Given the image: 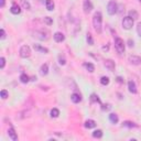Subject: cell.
<instances>
[{"label": "cell", "mask_w": 141, "mask_h": 141, "mask_svg": "<svg viewBox=\"0 0 141 141\" xmlns=\"http://www.w3.org/2000/svg\"><path fill=\"white\" fill-rule=\"evenodd\" d=\"M93 25H94V29L97 33H102V25H103V16L102 12H97L94 13V17H93Z\"/></svg>", "instance_id": "obj_1"}, {"label": "cell", "mask_w": 141, "mask_h": 141, "mask_svg": "<svg viewBox=\"0 0 141 141\" xmlns=\"http://www.w3.org/2000/svg\"><path fill=\"white\" fill-rule=\"evenodd\" d=\"M115 47H116L117 52L119 54H122L125 52V42L124 40L120 38H116L115 39Z\"/></svg>", "instance_id": "obj_2"}, {"label": "cell", "mask_w": 141, "mask_h": 141, "mask_svg": "<svg viewBox=\"0 0 141 141\" xmlns=\"http://www.w3.org/2000/svg\"><path fill=\"white\" fill-rule=\"evenodd\" d=\"M117 11H118V5L114 1V0L109 1L108 2V6H107V12H108L110 16H113V14L117 13Z\"/></svg>", "instance_id": "obj_3"}, {"label": "cell", "mask_w": 141, "mask_h": 141, "mask_svg": "<svg viewBox=\"0 0 141 141\" xmlns=\"http://www.w3.org/2000/svg\"><path fill=\"white\" fill-rule=\"evenodd\" d=\"M31 55V49L29 45H22L20 49V56L22 58H28Z\"/></svg>", "instance_id": "obj_4"}, {"label": "cell", "mask_w": 141, "mask_h": 141, "mask_svg": "<svg viewBox=\"0 0 141 141\" xmlns=\"http://www.w3.org/2000/svg\"><path fill=\"white\" fill-rule=\"evenodd\" d=\"M122 27L126 30H130V29L133 27V19L130 17H125L124 20H122Z\"/></svg>", "instance_id": "obj_5"}, {"label": "cell", "mask_w": 141, "mask_h": 141, "mask_svg": "<svg viewBox=\"0 0 141 141\" xmlns=\"http://www.w3.org/2000/svg\"><path fill=\"white\" fill-rule=\"evenodd\" d=\"M34 36L38 38L39 40H47L49 39V31H35L34 32Z\"/></svg>", "instance_id": "obj_6"}, {"label": "cell", "mask_w": 141, "mask_h": 141, "mask_svg": "<svg viewBox=\"0 0 141 141\" xmlns=\"http://www.w3.org/2000/svg\"><path fill=\"white\" fill-rule=\"evenodd\" d=\"M83 9L85 11V13H89L90 11L93 10V5L89 0H85L84 1V5H83Z\"/></svg>", "instance_id": "obj_7"}, {"label": "cell", "mask_w": 141, "mask_h": 141, "mask_svg": "<svg viewBox=\"0 0 141 141\" xmlns=\"http://www.w3.org/2000/svg\"><path fill=\"white\" fill-rule=\"evenodd\" d=\"M128 60L133 65H139L140 63H141V57L140 56H137V55H130Z\"/></svg>", "instance_id": "obj_8"}, {"label": "cell", "mask_w": 141, "mask_h": 141, "mask_svg": "<svg viewBox=\"0 0 141 141\" xmlns=\"http://www.w3.org/2000/svg\"><path fill=\"white\" fill-rule=\"evenodd\" d=\"M53 38H54V40H55V42L60 43V42H63V41L65 40V35L63 34L62 32H55L54 35H53Z\"/></svg>", "instance_id": "obj_9"}, {"label": "cell", "mask_w": 141, "mask_h": 141, "mask_svg": "<svg viewBox=\"0 0 141 141\" xmlns=\"http://www.w3.org/2000/svg\"><path fill=\"white\" fill-rule=\"evenodd\" d=\"M10 11H11V13H13V14H19L21 12V8L18 3L13 2L12 6H11V8H10Z\"/></svg>", "instance_id": "obj_10"}, {"label": "cell", "mask_w": 141, "mask_h": 141, "mask_svg": "<svg viewBox=\"0 0 141 141\" xmlns=\"http://www.w3.org/2000/svg\"><path fill=\"white\" fill-rule=\"evenodd\" d=\"M128 88H129V92L132 93V94H137V93H138V89H137V86H136V83L133 80H129L128 82Z\"/></svg>", "instance_id": "obj_11"}, {"label": "cell", "mask_w": 141, "mask_h": 141, "mask_svg": "<svg viewBox=\"0 0 141 141\" xmlns=\"http://www.w3.org/2000/svg\"><path fill=\"white\" fill-rule=\"evenodd\" d=\"M115 62L114 61H111V60H106L105 61V67L108 69V70H110V72H113V70L115 69Z\"/></svg>", "instance_id": "obj_12"}, {"label": "cell", "mask_w": 141, "mask_h": 141, "mask_svg": "<svg viewBox=\"0 0 141 141\" xmlns=\"http://www.w3.org/2000/svg\"><path fill=\"white\" fill-rule=\"evenodd\" d=\"M47 73H49V66H47V64H42L40 67V74L42 76H45L47 75Z\"/></svg>", "instance_id": "obj_13"}, {"label": "cell", "mask_w": 141, "mask_h": 141, "mask_svg": "<svg viewBox=\"0 0 141 141\" xmlns=\"http://www.w3.org/2000/svg\"><path fill=\"white\" fill-rule=\"evenodd\" d=\"M33 49H34L35 51H38V52H42V53H44V54L49 53V50H47L46 47H43V46L39 45V44H34V45H33Z\"/></svg>", "instance_id": "obj_14"}, {"label": "cell", "mask_w": 141, "mask_h": 141, "mask_svg": "<svg viewBox=\"0 0 141 141\" xmlns=\"http://www.w3.org/2000/svg\"><path fill=\"white\" fill-rule=\"evenodd\" d=\"M8 135H9V137H10V138L12 139L13 141H17V140H18V136H17V133H16V131H14V129H13L12 127L9 128Z\"/></svg>", "instance_id": "obj_15"}, {"label": "cell", "mask_w": 141, "mask_h": 141, "mask_svg": "<svg viewBox=\"0 0 141 141\" xmlns=\"http://www.w3.org/2000/svg\"><path fill=\"white\" fill-rule=\"evenodd\" d=\"M85 127L88 128V129H93V128H95L96 127V122L95 120H93V119H88L85 121Z\"/></svg>", "instance_id": "obj_16"}, {"label": "cell", "mask_w": 141, "mask_h": 141, "mask_svg": "<svg viewBox=\"0 0 141 141\" xmlns=\"http://www.w3.org/2000/svg\"><path fill=\"white\" fill-rule=\"evenodd\" d=\"M70 99H72V102L73 103H79L82 100V97H80V95L79 94H77V93H74V94H72V96H70Z\"/></svg>", "instance_id": "obj_17"}, {"label": "cell", "mask_w": 141, "mask_h": 141, "mask_svg": "<svg viewBox=\"0 0 141 141\" xmlns=\"http://www.w3.org/2000/svg\"><path fill=\"white\" fill-rule=\"evenodd\" d=\"M122 126L124 127H127V128H138V125L135 124L132 121H124L122 122Z\"/></svg>", "instance_id": "obj_18"}, {"label": "cell", "mask_w": 141, "mask_h": 141, "mask_svg": "<svg viewBox=\"0 0 141 141\" xmlns=\"http://www.w3.org/2000/svg\"><path fill=\"white\" fill-rule=\"evenodd\" d=\"M84 67L86 68L88 72H90V73H93V72L95 70V66H94V64H92V63L85 62V63H84Z\"/></svg>", "instance_id": "obj_19"}, {"label": "cell", "mask_w": 141, "mask_h": 141, "mask_svg": "<svg viewBox=\"0 0 141 141\" xmlns=\"http://www.w3.org/2000/svg\"><path fill=\"white\" fill-rule=\"evenodd\" d=\"M109 120L111 124H114V125H116L118 121H119V118H118V116L116 114H110L109 115Z\"/></svg>", "instance_id": "obj_20"}, {"label": "cell", "mask_w": 141, "mask_h": 141, "mask_svg": "<svg viewBox=\"0 0 141 141\" xmlns=\"http://www.w3.org/2000/svg\"><path fill=\"white\" fill-rule=\"evenodd\" d=\"M45 3H46V9L49 11L54 10V2L52 1V0H46Z\"/></svg>", "instance_id": "obj_21"}, {"label": "cell", "mask_w": 141, "mask_h": 141, "mask_svg": "<svg viewBox=\"0 0 141 141\" xmlns=\"http://www.w3.org/2000/svg\"><path fill=\"white\" fill-rule=\"evenodd\" d=\"M20 80H21V83L27 84V83H29L30 78H29V76L27 75V74H21V75H20Z\"/></svg>", "instance_id": "obj_22"}, {"label": "cell", "mask_w": 141, "mask_h": 141, "mask_svg": "<svg viewBox=\"0 0 141 141\" xmlns=\"http://www.w3.org/2000/svg\"><path fill=\"white\" fill-rule=\"evenodd\" d=\"M93 137H94V138H97V139H100L103 137V131L100 129H97V130H95L93 132Z\"/></svg>", "instance_id": "obj_23"}, {"label": "cell", "mask_w": 141, "mask_h": 141, "mask_svg": "<svg viewBox=\"0 0 141 141\" xmlns=\"http://www.w3.org/2000/svg\"><path fill=\"white\" fill-rule=\"evenodd\" d=\"M90 102L92 103H98V104H102L100 99H99V97L96 94H92L90 95Z\"/></svg>", "instance_id": "obj_24"}, {"label": "cell", "mask_w": 141, "mask_h": 141, "mask_svg": "<svg viewBox=\"0 0 141 141\" xmlns=\"http://www.w3.org/2000/svg\"><path fill=\"white\" fill-rule=\"evenodd\" d=\"M58 116H60V110L57 108H53L51 110V117L52 118H57Z\"/></svg>", "instance_id": "obj_25"}, {"label": "cell", "mask_w": 141, "mask_h": 141, "mask_svg": "<svg viewBox=\"0 0 141 141\" xmlns=\"http://www.w3.org/2000/svg\"><path fill=\"white\" fill-rule=\"evenodd\" d=\"M129 17L132 18L133 20H136V19H138V18H139V14H138V12H137L136 10H130V11H129Z\"/></svg>", "instance_id": "obj_26"}, {"label": "cell", "mask_w": 141, "mask_h": 141, "mask_svg": "<svg viewBox=\"0 0 141 141\" xmlns=\"http://www.w3.org/2000/svg\"><path fill=\"white\" fill-rule=\"evenodd\" d=\"M109 77H107V76H103L102 78H100V84L104 85V86H107V85L109 84Z\"/></svg>", "instance_id": "obj_27"}, {"label": "cell", "mask_w": 141, "mask_h": 141, "mask_svg": "<svg viewBox=\"0 0 141 141\" xmlns=\"http://www.w3.org/2000/svg\"><path fill=\"white\" fill-rule=\"evenodd\" d=\"M86 41H87V43L89 44V45H93V44H94V39H93L90 33H87L86 34Z\"/></svg>", "instance_id": "obj_28"}, {"label": "cell", "mask_w": 141, "mask_h": 141, "mask_svg": "<svg viewBox=\"0 0 141 141\" xmlns=\"http://www.w3.org/2000/svg\"><path fill=\"white\" fill-rule=\"evenodd\" d=\"M21 5H22V7H23V9H27V10H29L31 8V6H30V3H29L27 0H21Z\"/></svg>", "instance_id": "obj_29"}, {"label": "cell", "mask_w": 141, "mask_h": 141, "mask_svg": "<svg viewBox=\"0 0 141 141\" xmlns=\"http://www.w3.org/2000/svg\"><path fill=\"white\" fill-rule=\"evenodd\" d=\"M43 22L45 24H47V25H52V24H53V20H52V18H50V17L43 18Z\"/></svg>", "instance_id": "obj_30"}, {"label": "cell", "mask_w": 141, "mask_h": 141, "mask_svg": "<svg viewBox=\"0 0 141 141\" xmlns=\"http://www.w3.org/2000/svg\"><path fill=\"white\" fill-rule=\"evenodd\" d=\"M0 94H1V98H2V99H6L7 97H8V92H7L6 89H2Z\"/></svg>", "instance_id": "obj_31"}, {"label": "cell", "mask_w": 141, "mask_h": 141, "mask_svg": "<svg viewBox=\"0 0 141 141\" xmlns=\"http://www.w3.org/2000/svg\"><path fill=\"white\" fill-rule=\"evenodd\" d=\"M6 65V58L5 57H1L0 58V68H3Z\"/></svg>", "instance_id": "obj_32"}, {"label": "cell", "mask_w": 141, "mask_h": 141, "mask_svg": "<svg viewBox=\"0 0 141 141\" xmlns=\"http://www.w3.org/2000/svg\"><path fill=\"white\" fill-rule=\"evenodd\" d=\"M137 33H138L139 36H141V22H139L138 25H137Z\"/></svg>", "instance_id": "obj_33"}, {"label": "cell", "mask_w": 141, "mask_h": 141, "mask_svg": "<svg viewBox=\"0 0 141 141\" xmlns=\"http://www.w3.org/2000/svg\"><path fill=\"white\" fill-rule=\"evenodd\" d=\"M111 108L110 104H107V105H102V109L103 110H109Z\"/></svg>", "instance_id": "obj_34"}, {"label": "cell", "mask_w": 141, "mask_h": 141, "mask_svg": "<svg viewBox=\"0 0 141 141\" xmlns=\"http://www.w3.org/2000/svg\"><path fill=\"white\" fill-rule=\"evenodd\" d=\"M0 32H1V40L6 39V32H5V30H3V29H1V30H0Z\"/></svg>", "instance_id": "obj_35"}, {"label": "cell", "mask_w": 141, "mask_h": 141, "mask_svg": "<svg viewBox=\"0 0 141 141\" xmlns=\"http://www.w3.org/2000/svg\"><path fill=\"white\" fill-rule=\"evenodd\" d=\"M65 58H62V57H60V64L61 65H65Z\"/></svg>", "instance_id": "obj_36"}, {"label": "cell", "mask_w": 141, "mask_h": 141, "mask_svg": "<svg viewBox=\"0 0 141 141\" xmlns=\"http://www.w3.org/2000/svg\"><path fill=\"white\" fill-rule=\"evenodd\" d=\"M0 1H1V3H0V7L3 8V7H5V3H6V0H0Z\"/></svg>", "instance_id": "obj_37"}, {"label": "cell", "mask_w": 141, "mask_h": 141, "mask_svg": "<svg viewBox=\"0 0 141 141\" xmlns=\"http://www.w3.org/2000/svg\"><path fill=\"white\" fill-rule=\"evenodd\" d=\"M128 45L130 46V47H132L133 46V41H131V40H129L128 41Z\"/></svg>", "instance_id": "obj_38"}, {"label": "cell", "mask_w": 141, "mask_h": 141, "mask_svg": "<svg viewBox=\"0 0 141 141\" xmlns=\"http://www.w3.org/2000/svg\"><path fill=\"white\" fill-rule=\"evenodd\" d=\"M109 50V46L107 45V46H103V51H108Z\"/></svg>", "instance_id": "obj_39"}, {"label": "cell", "mask_w": 141, "mask_h": 141, "mask_svg": "<svg viewBox=\"0 0 141 141\" xmlns=\"http://www.w3.org/2000/svg\"><path fill=\"white\" fill-rule=\"evenodd\" d=\"M117 82H119V83H124V80H122L121 77H117Z\"/></svg>", "instance_id": "obj_40"}, {"label": "cell", "mask_w": 141, "mask_h": 141, "mask_svg": "<svg viewBox=\"0 0 141 141\" xmlns=\"http://www.w3.org/2000/svg\"><path fill=\"white\" fill-rule=\"evenodd\" d=\"M139 1H140V2H141V0H139Z\"/></svg>", "instance_id": "obj_41"}]
</instances>
